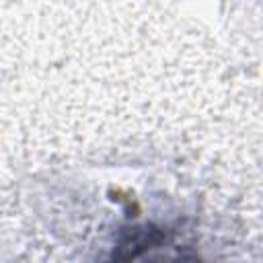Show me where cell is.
Here are the masks:
<instances>
[{
	"mask_svg": "<svg viewBox=\"0 0 263 263\" xmlns=\"http://www.w3.org/2000/svg\"><path fill=\"white\" fill-rule=\"evenodd\" d=\"M111 263H201L173 232L142 226L127 232L113 251Z\"/></svg>",
	"mask_w": 263,
	"mask_h": 263,
	"instance_id": "obj_1",
	"label": "cell"
}]
</instances>
